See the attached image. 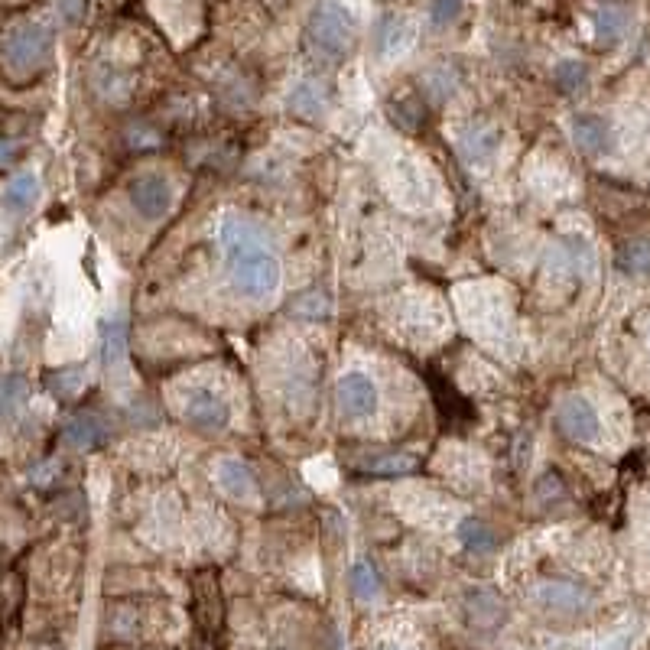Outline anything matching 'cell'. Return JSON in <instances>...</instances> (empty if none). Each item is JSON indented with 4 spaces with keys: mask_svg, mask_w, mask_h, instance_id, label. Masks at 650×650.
Listing matches in <instances>:
<instances>
[{
    "mask_svg": "<svg viewBox=\"0 0 650 650\" xmlns=\"http://www.w3.org/2000/svg\"><path fill=\"white\" fill-rule=\"evenodd\" d=\"M221 247H225V264L231 286L241 296L267 299L280 286V260L267 244V234L251 221L228 215L221 221Z\"/></svg>",
    "mask_w": 650,
    "mask_h": 650,
    "instance_id": "cell-1",
    "label": "cell"
},
{
    "mask_svg": "<svg viewBox=\"0 0 650 650\" xmlns=\"http://www.w3.org/2000/svg\"><path fill=\"white\" fill-rule=\"evenodd\" d=\"M52 59V30L39 20H17L0 33V69L10 82L26 85L46 72Z\"/></svg>",
    "mask_w": 650,
    "mask_h": 650,
    "instance_id": "cell-2",
    "label": "cell"
},
{
    "mask_svg": "<svg viewBox=\"0 0 650 650\" xmlns=\"http://www.w3.org/2000/svg\"><path fill=\"white\" fill-rule=\"evenodd\" d=\"M306 33H309V43L316 46L322 56L342 59L351 52V46H355L358 26H355V17H351L338 0H316V7L309 13Z\"/></svg>",
    "mask_w": 650,
    "mask_h": 650,
    "instance_id": "cell-3",
    "label": "cell"
},
{
    "mask_svg": "<svg viewBox=\"0 0 650 650\" xmlns=\"http://www.w3.org/2000/svg\"><path fill=\"white\" fill-rule=\"evenodd\" d=\"M182 416H186V423L195 433H221L231 420V410L212 390H192L186 397V407H182Z\"/></svg>",
    "mask_w": 650,
    "mask_h": 650,
    "instance_id": "cell-4",
    "label": "cell"
},
{
    "mask_svg": "<svg viewBox=\"0 0 650 650\" xmlns=\"http://www.w3.org/2000/svg\"><path fill=\"white\" fill-rule=\"evenodd\" d=\"M130 205L137 208L143 218H163L173 205V189L160 173H147V176H137L130 182Z\"/></svg>",
    "mask_w": 650,
    "mask_h": 650,
    "instance_id": "cell-5",
    "label": "cell"
},
{
    "mask_svg": "<svg viewBox=\"0 0 650 650\" xmlns=\"http://www.w3.org/2000/svg\"><path fill=\"white\" fill-rule=\"evenodd\" d=\"M338 407L351 420H361V416H371L377 410V387L368 374L351 371L338 381Z\"/></svg>",
    "mask_w": 650,
    "mask_h": 650,
    "instance_id": "cell-6",
    "label": "cell"
},
{
    "mask_svg": "<svg viewBox=\"0 0 650 650\" xmlns=\"http://www.w3.org/2000/svg\"><path fill=\"white\" fill-rule=\"evenodd\" d=\"M556 420H559V429L576 442H592L598 436V429H602L595 407L582 397H566L563 403H559Z\"/></svg>",
    "mask_w": 650,
    "mask_h": 650,
    "instance_id": "cell-7",
    "label": "cell"
},
{
    "mask_svg": "<svg viewBox=\"0 0 650 650\" xmlns=\"http://www.w3.org/2000/svg\"><path fill=\"white\" fill-rule=\"evenodd\" d=\"M416 39V26L407 17H384L374 30V49L381 59H400L403 52H410Z\"/></svg>",
    "mask_w": 650,
    "mask_h": 650,
    "instance_id": "cell-8",
    "label": "cell"
},
{
    "mask_svg": "<svg viewBox=\"0 0 650 650\" xmlns=\"http://www.w3.org/2000/svg\"><path fill=\"white\" fill-rule=\"evenodd\" d=\"M62 439L69 449H78V452H88L101 446L104 439H108V423L101 420L98 413H75L69 423L62 429Z\"/></svg>",
    "mask_w": 650,
    "mask_h": 650,
    "instance_id": "cell-9",
    "label": "cell"
},
{
    "mask_svg": "<svg viewBox=\"0 0 650 650\" xmlns=\"http://www.w3.org/2000/svg\"><path fill=\"white\" fill-rule=\"evenodd\" d=\"M537 598L543 608L559 611V615H579L582 608H589V592L572 582H543L537 589Z\"/></svg>",
    "mask_w": 650,
    "mask_h": 650,
    "instance_id": "cell-10",
    "label": "cell"
},
{
    "mask_svg": "<svg viewBox=\"0 0 650 650\" xmlns=\"http://www.w3.org/2000/svg\"><path fill=\"white\" fill-rule=\"evenodd\" d=\"M286 108H290L299 121H322L325 111H329V95L319 82H299L293 85L290 98H286Z\"/></svg>",
    "mask_w": 650,
    "mask_h": 650,
    "instance_id": "cell-11",
    "label": "cell"
},
{
    "mask_svg": "<svg viewBox=\"0 0 650 650\" xmlns=\"http://www.w3.org/2000/svg\"><path fill=\"white\" fill-rule=\"evenodd\" d=\"M36 202H39V179H36V173H17L4 186V192H0V208H4L7 215L33 212Z\"/></svg>",
    "mask_w": 650,
    "mask_h": 650,
    "instance_id": "cell-12",
    "label": "cell"
},
{
    "mask_svg": "<svg viewBox=\"0 0 650 650\" xmlns=\"http://www.w3.org/2000/svg\"><path fill=\"white\" fill-rule=\"evenodd\" d=\"M572 140H576V147L582 153H602L608 150V143H611V127L605 117H598V114H576L572 117Z\"/></svg>",
    "mask_w": 650,
    "mask_h": 650,
    "instance_id": "cell-13",
    "label": "cell"
},
{
    "mask_svg": "<svg viewBox=\"0 0 650 650\" xmlns=\"http://www.w3.org/2000/svg\"><path fill=\"white\" fill-rule=\"evenodd\" d=\"M215 478H218L221 491L231 494V498H238V501H251L257 494V481L251 475V468H247L241 459H221L215 465Z\"/></svg>",
    "mask_w": 650,
    "mask_h": 650,
    "instance_id": "cell-14",
    "label": "cell"
},
{
    "mask_svg": "<svg viewBox=\"0 0 650 650\" xmlns=\"http://www.w3.org/2000/svg\"><path fill=\"white\" fill-rule=\"evenodd\" d=\"M498 153V134L488 127H472L459 137V156L468 166H485Z\"/></svg>",
    "mask_w": 650,
    "mask_h": 650,
    "instance_id": "cell-15",
    "label": "cell"
},
{
    "mask_svg": "<svg viewBox=\"0 0 650 650\" xmlns=\"http://www.w3.org/2000/svg\"><path fill=\"white\" fill-rule=\"evenodd\" d=\"M465 605H468V618H472V624H478V628H498V624L504 621V615H507L501 598L485 592V589L468 592Z\"/></svg>",
    "mask_w": 650,
    "mask_h": 650,
    "instance_id": "cell-16",
    "label": "cell"
},
{
    "mask_svg": "<svg viewBox=\"0 0 650 650\" xmlns=\"http://www.w3.org/2000/svg\"><path fill=\"white\" fill-rule=\"evenodd\" d=\"M624 30H628V10L618 7V4H605V7H598L595 10V36H598V43H618V39L624 36Z\"/></svg>",
    "mask_w": 650,
    "mask_h": 650,
    "instance_id": "cell-17",
    "label": "cell"
},
{
    "mask_svg": "<svg viewBox=\"0 0 650 650\" xmlns=\"http://www.w3.org/2000/svg\"><path fill=\"white\" fill-rule=\"evenodd\" d=\"M124 322L121 319H114L108 322V329H104V368H108V374L114 371H121L124 368V361H127V345H124Z\"/></svg>",
    "mask_w": 650,
    "mask_h": 650,
    "instance_id": "cell-18",
    "label": "cell"
},
{
    "mask_svg": "<svg viewBox=\"0 0 650 650\" xmlns=\"http://www.w3.org/2000/svg\"><path fill=\"white\" fill-rule=\"evenodd\" d=\"M553 82L563 95H576V91L585 88V82H589V69H585L579 59H563L553 69Z\"/></svg>",
    "mask_w": 650,
    "mask_h": 650,
    "instance_id": "cell-19",
    "label": "cell"
},
{
    "mask_svg": "<svg viewBox=\"0 0 650 650\" xmlns=\"http://www.w3.org/2000/svg\"><path fill=\"white\" fill-rule=\"evenodd\" d=\"M26 394H30V387L20 374H0V416L17 413L26 403Z\"/></svg>",
    "mask_w": 650,
    "mask_h": 650,
    "instance_id": "cell-20",
    "label": "cell"
},
{
    "mask_svg": "<svg viewBox=\"0 0 650 650\" xmlns=\"http://www.w3.org/2000/svg\"><path fill=\"white\" fill-rule=\"evenodd\" d=\"M618 267L624 273H634V277H647V273H650V241L624 244L621 254H618Z\"/></svg>",
    "mask_w": 650,
    "mask_h": 650,
    "instance_id": "cell-21",
    "label": "cell"
},
{
    "mask_svg": "<svg viewBox=\"0 0 650 650\" xmlns=\"http://www.w3.org/2000/svg\"><path fill=\"white\" fill-rule=\"evenodd\" d=\"M348 579H351V592H355L361 602H374V598L381 595V579H377L371 563H355Z\"/></svg>",
    "mask_w": 650,
    "mask_h": 650,
    "instance_id": "cell-22",
    "label": "cell"
},
{
    "mask_svg": "<svg viewBox=\"0 0 650 650\" xmlns=\"http://www.w3.org/2000/svg\"><path fill=\"white\" fill-rule=\"evenodd\" d=\"M459 537L465 543V550H472V553H491L494 550V533L481 524V520H465V524L459 527Z\"/></svg>",
    "mask_w": 650,
    "mask_h": 650,
    "instance_id": "cell-23",
    "label": "cell"
},
{
    "mask_svg": "<svg viewBox=\"0 0 650 650\" xmlns=\"http://www.w3.org/2000/svg\"><path fill=\"white\" fill-rule=\"evenodd\" d=\"M459 10H462V0H429V23L442 30V26L455 23Z\"/></svg>",
    "mask_w": 650,
    "mask_h": 650,
    "instance_id": "cell-24",
    "label": "cell"
},
{
    "mask_svg": "<svg viewBox=\"0 0 650 650\" xmlns=\"http://www.w3.org/2000/svg\"><path fill=\"white\" fill-rule=\"evenodd\" d=\"M368 468H371V472L403 475V472H413L416 462H413V455H384V459H371Z\"/></svg>",
    "mask_w": 650,
    "mask_h": 650,
    "instance_id": "cell-25",
    "label": "cell"
},
{
    "mask_svg": "<svg viewBox=\"0 0 650 650\" xmlns=\"http://www.w3.org/2000/svg\"><path fill=\"white\" fill-rule=\"evenodd\" d=\"M49 387L56 390L59 397H72V394L82 390V371H62V374L52 377Z\"/></svg>",
    "mask_w": 650,
    "mask_h": 650,
    "instance_id": "cell-26",
    "label": "cell"
},
{
    "mask_svg": "<svg viewBox=\"0 0 650 650\" xmlns=\"http://www.w3.org/2000/svg\"><path fill=\"white\" fill-rule=\"evenodd\" d=\"M59 13L69 26H78L88 13V0H59Z\"/></svg>",
    "mask_w": 650,
    "mask_h": 650,
    "instance_id": "cell-27",
    "label": "cell"
},
{
    "mask_svg": "<svg viewBox=\"0 0 650 650\" xmlns=\"http://www.w3.org/2000/svg\"><path fill=\"white\" fill-rule=\"evenodd\" d=\"M381 650H403V647H397V644H387V647H381Z\"/></svg>",
    "mask_w": 650,
    "mask_h": 650,
    "instance_id": "cell-28",
    "label": "cell"
}]
</instances>
